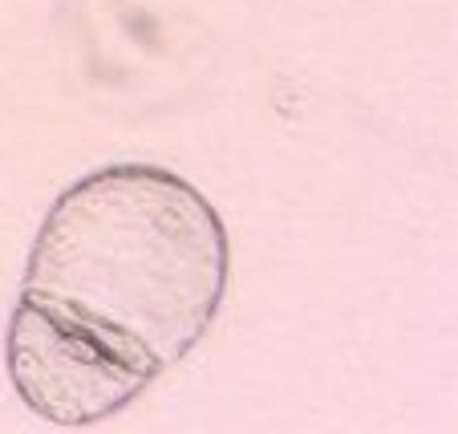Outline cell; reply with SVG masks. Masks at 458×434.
Returning <instances> with one entry per match:
<instances>
[{"label": "cell", "mask_w": 458, "mask_h": 434, "mask_svg": "<svg viewBox=\"0 0 458 434\" xmlns=\"http://www.w3.org/2000/svg\"><path fill=\"white\" fill-rule=\"evenodd\" d=\"M227 277L232 240L199 187L155 163H110L45 211L17 301L158 382L208 337Z\"/></svg>", "instance_id": "6da1fadb"}, {"label": "cell", "mask_w": 458, "mask_h": 434, "mask_svg": "<svg viewBox=\"0 0 458 434\" xmlns=\"http://www.w3.org/2000/svg\"><path fill=\"white\" fill-rule=\"evenodd\" d=\"M4 370L17 398L53 426L106 422L155 386L94 337L61 325L29 301H17L9 313Z\"/></svg>", "instance_id": "7a4b0ae2"}]
</instances>
